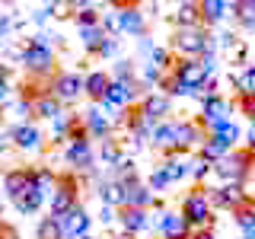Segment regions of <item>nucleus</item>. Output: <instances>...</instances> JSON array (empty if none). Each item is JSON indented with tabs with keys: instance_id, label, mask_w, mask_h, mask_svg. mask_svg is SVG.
<instances>
[{
	"instance_id": "f257e3e1",
	"label": "nucleus",
	"mask_w": 255,
	"mask_h": 239,
	"mask_svg": "<svg viewBox=\"0 0 255 239\" xmlns=\"http://www.w3.org/2000/svg\"><path fill=\"white\" fill-rule=\"evenodd\" d=\"M169 48L179 61H201L214 48V42H211V35H207L204 26H195V29H175Z\"/></svg>"
},
{
	"instance_id": "f03ea898",
	"label": "nucleus",
	"mask_w": 255,
	"mask_h": 239,
	"mask_svg": "<svg viewBox=\"0 0 255 239\" xmlns=\"http://www.w3.org/2000/svg\"><path fill=\"white\" fill-rule=\"evenodd\" d=\"M77 204H80V175L77 172H58V185L48 195L51 217H64V214L74 211Z\"/></svg>"
},
{
	"instance_id": "7ed1b4c3",
	"label": "nucleus",
	"mask_w": 255,
	"mask_h": 239,
	"mask_svg": "<svg viewBox=\"0 0 255 239\" xmlns=\"http://www.w3.org/2000/svg\"><path fill=\"white\" fill-rule=\"evenodd\" d=\"M252 150L239 147L236 153H230L227 159H220V163H214V175L223 182V185H243L246 175L252 172Z\"/></svg>"
},
{
	"instance_id": "20e7f679",
	"label": "nucleus",
	"mask_w": 255,
	"mask_h": 239,
	"mask_svg": "<svg viewBox=\"0 0 255 239\" xmlns=\"http://www.w3.org/2000/svg\"><path fill=\"white\" fill-rule=\"evenodd\" d=\"M22 67L26 74H32V80H54V48H38L26 38V48H22Z\"/></svg>"
},
{
	"instance_id": "39448f33",
	"label": "nucleus",
	"mask_w": 255,
	"mask_h": 239,
	"mask_svg": "<svg viewBox=\"0 0 255 239\" xmlns=\"http://www.w3.org/2000/svg\"><path fill=\"white\" fill-rule=\"evenodd\" d=\"M179 214L188 220V227H191V230H207V223H211V214H214V207H211V201H207L204 188H191L188 195L182 198V207H179Z\"/></svg>"
},
{
	"instance_id": "423d86ee",
	"label": "nucleus",
	"mask_w": 255,
	"mask_h": 239,
	"mask_svg": "<svg viewBox=\"0 0 255 239\" xmlns=\"http://www.w3.org/2000/svg\"><path fill=\"white\" fill-rule=\"evenodd\" d=\"M150 230H156L163 239H191V233H195L179 211H163L159 217L150 220Z\"/></svg>"
},
{
	"instance_id": "0eeeda50",
	"label": "nucleus",
	"mask_w": 255,
	"mask_h": 239,
	"mask_svg": "<svg viewBox=\"0 0 255 239\" xmlns=\"http://www.w3.org/2000/svg\"><path fill=\"white\" fill-rule=\"evenodd\" d=\"M204 195H207L214 211H236L239 204L249 201L243 185H214V188H204Z\"/></svg>"
},
{
	"instance_id": "6e6552de",
	"label": "nucleus",
	"mask_w": 255,
	"mask_h": 239,
	"mask_svg": "<svg viewBox=\"0 0 255 239\" xmlns=\"http://www.w3.org/2000/svg\"><path fill=\"white\" fill-rule=\"evenodd\" d=\"M48 93H51L61 106L64 102H74V99H80V93H83V77L74 74V70H61V74H54V80L48 83Z\"/></svg>"
},
{
	"instance_id": "1a4fd4ad",
	"label": "nucleus",
	"mask_w": 255,
	"mask_h": 239,
	"mask_svg": "<svg viewBox=\"0 0 255 239\" xmlns=\"http://www.w3.org/2000/svg\"><path fill=\"white\" fill-rule=\"evenodd\" d=\"M80 118H83V127H86V134H90V137H96L99 143L112 137V127H115V121H112V115H109V112L99 106V102H93V106L86 109Z\"/></svg>"
},
{
	"instance_id": "9d476101",
	"label": "nucleus",
	"mask_w": 255,
	"mask_h": 239,
	"mask_svg": "<svg viewBox=\"0 0 255 239\" xmlns=\"http://www.w3.org/2000/svg\"><path fill=\"white\" fill-rule=\"evenodd\" d=\"M61 223V230H64V239H80V236H90V227H93V217H90V211H86L83 204H77L74 211H67L64 217H54Z\"/></svg>"
},
{
	"instance_id": "9b49d317",
	"label": "nucleus",
	"mask_w": 255,
	"mask_h": 239,
	"mask_svg": "<svg viewBox=\"0 0 255 239\" xmlns=\"http://www.w3.org/2000/svg\"><path fill=\"white\" fill-rule=\"evenodd\" d=\"M137 109H140L143 121L153 127V124H159V121H166V115H169L172 102H169V96H166V93H156V90H153V93H147V96L137 102Z\"/></svg>"
},
{
	"instance_id": "f8f14e48",
	"label": "nucleus",
	"mask_w": 255,
	"mask_h": 239,
	"mask_svg": "<svg viewBox=\"0 0 255 239\" xmlns=\"http://www.w3.org/2000/svg\"><path fill=\"white\" fill-rule=\"evenodd\" d=\"M172 74L179 77V83H182V86H188L191 93H198V90H201V86L207 83V80H211V74L204 70V64H201V61H179V58H175Z\"/></svg>"
},
{
	"instance_id": "ddd939ff",
	"label": "nucleus",
	"mask_w": 255,
	"mask_h": 239,
	"mask_svg": "<svg viewBox=\"0 0 255 239\" xmlns=\"http://www.w3.org/2000/svg\"><path fill=\"white\" fill-rule=\"evenodd\" d=\"M115 10H118V32L134 35V38H140L143 32H147V19H143L140 6H134V3H115Z\"/></svg>"
},
{
	"instance_id": "4468645a",
	"label": "nucleus",
	"mask_w": 255,
	"mask_h": 239,
	"mask_svg": "<svg viewBox=\"0 0 255 239\" xmlns=\"http://www.w3.org/2000/svg\"><path fill=\"white\" fill-rule=\"evenodd\" d=\"M10 140H13V147H16V150H22V153H38V150L45 147L42 131H38L35 124H29V121L16 124L13 131H10Z\"/></svg>"
},
{
	"instance_id": "2eb2a0df",
	"label": "nucleus",
	"mask_w": 255,
	"mask_h": 239,
	"mask_svg": "<svg viewBox=\"0 0 255 239\" xmlns=\"http://www.w3.org/2000/svg\"><path fill=\"white\" fill-rule=\"evenodd\" d=\"M122 188H125V207H137V211H147L150 204H156V195L147 188V182H140V179L122 182Z\"/></svg>"
},
{
	"instance_id": "dca6fc26",
	"label": "nucleus",
	"mask_w": 255,
	"mask_h": 239,
	"mask_svg": "<svg viewBox=\"0 0 255 239\" xmlns=\"http://www.w3.org/2000/svg\"><path fill=\"white\" fill-rule=\"evenodd\" d=\"M118 223H122V233L125 236H137V233H143V230H150V214L147 211H137V207H122Z\"/></svg>"
},
{
	"instance_id": "f3484780",
	"label": "nucleus",
	"mask_w": 255,
	"mask_h": 239,
	"mask_svg": "<svg viewBox=\"0 0 255 239\" xmlns=\"http://www.w3.org/2000/svg\"><path fill=\"white\" fill-rule=\"evenodd\" d=\"M109 86H112V74H109V70H90V74H83V93L90 96L93 102L106 99Z\"/></svg>"
},
{
	"instance_id": "a211bd4d",
	"label": "nucleus",
	"mask_w": 255,
	"mask_h": 239,
	"mask_svg": "<svg viewBox=\"0 0 255 239\" xmlns=\"http://www.w3.org/2000/svg\"><path fill=\"white\" fill-rule=\"evenodd\" d=\"M29 185H32V169H10L3 175V195L10 201H19Z\"/></svg>"
},
{
	"instance_id": "6ab92c4d",
	"label": "nucleus",
	"mask_w": 255,
	"mask_h": 239,
	"mask_svg": "<svg viewBox=\"0 0 255 239\" xmlns=\"http://www.w3.org/2000/svg\"><path fill=\"white\" fill-rule=\"evenodd\" d=\"M13 204H16V211H19V214H26V217H35V214L48 204V191L38 188L35 182H32V185L26 188V195H22L19 201H13Z\"/></svg>"
},
{
	"instance_id": "aec40b11",
	"label": "nucleus",
	"mask_w": 255,
	"mask_h": 239,
	"mask_svg": "<svg viewBox=\"0 0 255 239\" xmlns=\"http://www.w3.org/2000/svg\"><path fill=\"white\" fill-rule=\"evenodd\" d=\"M172 137H175V121H159V124H153V131H150V147H156V150H163V156L166 153H172Z\"/></svg>"
},
{
	"instance_id": "412c9836",
	"label": "nucleus",
	"mask_w": 255,
	"mask_h": 239,
	"mask_svg": "<svg viewBox=\"0 0 255 239\" xmlns=\"http://www.w3.org/2000/svg\"><path fill=\"white\" fill-rule=\"evenodd\" d=\"M159 169H163V175L169 179V185H175V182H182L191 169L188 159H182V153H166L163 163H159Z\"/></svg>"
},
{
	"instance_id": "4be33fe9",
	"label": "nucleus",
	"mask_w": 255,
	"mask_h": 239,
	"mask_svg": "<svg viewBox=\"0 0 255 239\" xmlns=\"http://www.w3.org/2000/svg\"><path fill=\"white\" fill-rule=\"evenodd\" d=\"M230 153H233V143L223 140L220 134H214V137H207L201 143V153H198V156H204L207 163H220V159H227Z\"/></svg>"
},
{
	"instance_id": "5701e85b",
	"label": "nucleus",
	"mask_w": 255,
	"mask_h": 239,
	"mask_svg": "<svg viewBox=\"0 0 255 239\" xmlns=\"http://www.w3.org/2000/svg\"><path fill=\"white\" fill-rule=\"evenodd\" d=\"M61 112H64V109H61V102L54 99V96L48 93V90L38 96L35 102H32V115H35V118H48V121H54V118H58Z\"/></svg>"
},
{
	"instance_id": "b1692460",
	"label": "nucleus",
	"mask_w": 255,
	"mask_h": 239,
	"mask_svg": "<svg viewBox=\"0 0 255 239\" xmlns=\"http://www.w3.org/2000/svg\"><path fill=\"white\" fill-rule=\"evenodd\" d=\"M99 201L102 207H125V188H122V182H115V179H109V182H102L99 185Z\"/></svg>"
},
{
	"instance_id": "393cba45",
	"label": "nucleus",
	"mask_w": 255,
	"mask_h": 239,
	"mask_svg": "<svg viewBox=\"0 0 255 239\" xmlns=\"http://www.w3.org/2000/svg\"><path fill=\"white\" fill-rule=\"evenodd\" d=\"M195 26H204L201 3H179V10H175V29H195Z\"/></svg>"
},
{
	"instance_id": "a878e982",
	"label": "nucleus",
	"mask_w": 255,
	"mask_h": 239,
	"mask_svg": "<svg viewBox=\"0 0 255 239\" xmlns=\"http://www.w3.org/2000/svg\"><path fill=\"white\" fill-rule=\"evenodd\" d=\"M227 16H230V3H227V0H204V3H201V22H204V26L223 22Z\"/></svg>"
},
{
	"instance_id": "bb28decb",
	"label": "nucleus",
	"mask_w": 255,
	"mask_h": 239,
	"mask_svg": "<svg viewBox=\"0 0 255 239\" xmlns=\"http://www.w3.org/2000/svg\"><path fill=\"white\" fill-rule=\"evenodd\" d=\"M233 86L239 99H255V64L246 67L243 74H233Z\"/></svg>"
},
{
	"instance_id": "cd10ccee",
	"label": "nucleus",
	"mask_w": 255,
	"mask_h": 239,
	"mask_svg": "<svg viewBox=\"0 0 255 239\" xmlns=\"http://www.w3.org/2000/svg\"><path fill=\"white\" fill-rule=\"evenodd\" d=\"M230 16H236L239 26L255 29V0H236V3H230Z\"/></svg>"
},
{
	"instance_id": "c85d7f7f",
	"label": "nucleus",
	"mask_w": 255,
	"mask_h": 239,
	"mask_svg": "<svg viewBox=\"0 0 255 239\" xmlns=\"http://www.w3.org/2000/svg\"><path fill=\"white\" fill-rule=\"evenodd\" d=\"M128 153H122V140H115V137H109V140H102L99 143V159L106 166H112V169H115L118 163H122Z\"/></svg>"
},
{
	"instance_id": "c756f323",
	"label": "nucleus",
	"mask_w": 255,
	"mask_h": 239,
	"mask_svg": "<svg viewBox=\"0 0 255 239\" xmlns=\"http://www.w3.org/2000/svg\"><path fill=\"white\" fill-rule=\"evenodd\" d=\"M233 220H236V227L243 230V233L255 230V198L252 195H249V201H246V204H239L236 211H233Z\"/></svg>"
},
{
	"instance_id": "7c9ffc66",
	"label": "nucleus",
	"mask_w": 255,
	"mask_h": 239,
	"mask_svg": "<svg viewBox=\"0 0 255 239\" xmlns=\"http://www.w3.org/2000/svg\"><path fill=\"white\" fill-rule=\"evenodd\" d=\"M35 236L38 239H64V230H61V223L54 217H42L38 227H35Z\"/></svg>"
},
{
	"instance_id": "2f4dec72",
	"label": "nucleus",
	"mask_w": 255,
	"mask_h": 239,
	"mask_svg": "<svg viewBox=\"0 0 255 239\" xmlns=\"http://www.w3.org/2000/svg\"><path fill=\"white\" fill-rule=\"evenodd\" d=\"M214 172V163H207L204 156H198V159H191V169H188V175L198 182V188H201V182L207 179V175Z\"/></svg>"
},
{
	"instance_id": "473e14b6",
	"label": "nucleus",
	"mask_w": 255,
	"mask_h": 239,
	"mask_svg": "<svg viewBox=\"0 0 255 239\" xmlns=\"http://www.w3.org/2000/svg\"><path fill=\"white\" fill-rule=\"evenodd\" d=\"M147 188L153 191V195H156V191H166V188H169V179L163 175V169H159V166H156L153 172H150V179H147Z\"/></svg>"
},
{
	"instance_id": "72a5a7b5",
	"label": "nucleus",
	"mask_w": 255,
	"mask_h": 239,
	"mask_svg": "<svg viewBox=\"0 0 255 239\" xmlns=\"http://www.w3.org/2000/svg\"><path fill=\"white\" fill-rule=\"evenodd\" d=\"M115 51H118V38H115V35H106V38L99 42V48H96L93 58H112Z\"/></svg>"
},
{
	"instance_id": "f704fd0d",
	"label": "nucleus",
	"mask_w": 255,
	"mask_h": 239,
	"mask_svg": "<svg viewBox=\"0 0 255 239\" xmlns=\"http://www.w3.org/2000/svg\"><path fill=\"white\" fill-rule=\"evenodd\" d=\"M220 137H223V140H230V143L236 147V140L243 137V131H239V124H236V121H230V124H227V127L220 131Z\"/></svg>"
},
{
	"instance_id": "c9c22d12",
	"label": "nucleus",
	"mask_w": 255,
	"mask_h": 239,
	"mask_svg": "<svg viewBox=\"0 0 255 239\" xmlns=\"http://www.w3.org/2000/svg\"><path fill=\"white\" fill-rule=\"evenodd\" d=\"M0 239H22V236H19V230H16L13 223L0 220Z\"/></svg>"
},
{
	"instance_id": "e433bc0d",
	"label": "nucleus",
	"mask_w": 255,
	"mask_h": 239,
	"mask_svg": "<svg viewBox=\"0 0 255 239\" xmlns=\"http://www.w3.org/2000/svg\"><path fill=\"white\" fill-rule=\"evenodd\" d=\"M99 223H106V227L118 223V211H115V207H102V211H99Z\"/></svg>"
},
{
	"instance_id": "4c0bfd02",
	"label": "nucleus",
	"mask_w": 255,
	"mask_h": 239,
	"mask_svg": "<svg viewBox=\"0 0 255 239\" xmlns=\"http://www.w3.org/2000/svg\"><path fill=\"white\" fill-rule=\"evenodd\" d=\"M191 239H217V236H214V230L207 227V230H195V233H191Z\"/></svg>"
},
{
	"instance_id": "58836bf2",
	"label": "nucleus",
	"mask_w": 255,
	"mask_h": 239,
	"mask_svg": "<svg viewBox=\"0 0 255 239\" xmlns=\"http://www.w3.org/2000/svg\"><path fill=\"white\" fill-rule=\"evenodd\" d=\"M10 143H13L10 134H3V137H0V153H6V150H10Z\"/></svg>"
},
{
	"instance_id": "ea45409f",
	"label": "nucleus",
	"mask_w": 255,
	"mask_h": 239,
	"mask_svg": "<svg viewBox=\"0 0 255 239\" xmlns=\"http://www.w3.org/2000/svg\"><path fill=\"white\" fill-rule=\"evenodd\" d=\"M0 127H3V109H0Z\"/></svg>"
},
{
	"instance_id": "a19ab883",
	"label": "nucleus",
	"mask_w": 255,
	"mask_h": 239,
	"mask_svg": "<svg viewBox=\"0 0 255 239\" xmlns=\"http://www.w3.org/2000/svg\"><path fill=\"white\" fill-rule=\"evenodd\" d=\"M80 239H96V236H80Z\"/></svg>"
},
{
	"instance_id": "79ce46f5",
	"label": "nucleus",
	"mask_w": 255,
	"mask_h": 239,
	"mask_svg": "<svg viewBox=\"0 0 255 239\" xmlns=\"http://www.w3.org/2000/svg\"><path fill=\"white\" fill-rule=\"evenodd\" d=\"M118 239H128V236H118Z\"/></svg>"
}]
</instances>
